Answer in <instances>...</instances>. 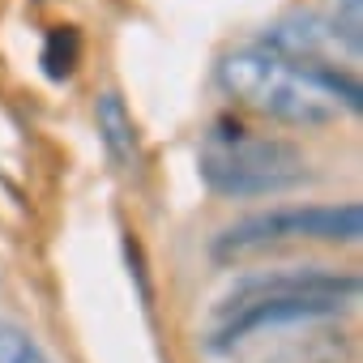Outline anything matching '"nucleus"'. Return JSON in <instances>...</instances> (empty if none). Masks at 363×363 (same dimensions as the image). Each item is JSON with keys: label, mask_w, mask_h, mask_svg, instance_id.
<instances>
[{"label": "nucleus", "mask_w": 363, "mask_h": 363, "mask_svg": "<svg viewBox=\"0 0 363 363\" xmlns=\"http://www.w3.org/2000/svg\"><path fill=\"white\" fill-rule=\"evenodd\" d=\"M218 86L235 103L252 107L257 116H269L295 128H316L337 120L342 111L363 107V90L354 73L333 65H299L269 52L265 43L227 52L218 60Z\"/></svg>", "instance_id": "1"}, {"label": "nucleus", "mask_w": 363, "mask_h": 363, "mask_svg": "<svg viewBox=\"0 0 363 363\" xmlns=\"http://www.w3.org/2000/svg\"><path fill=\"white\" fill-rule=\"evenodd\" d=\"M359 295L354 274H333L320 265L308 269H278L261 278H244L227 299H223V320L214 329V346L231 350L265 329H286V325H312V320H333L350 299Z\"/></svg>", "instance_id": "2"}, {"label": "nucleus", "mask_w": 363, "mask_h": 363, "mask_svg": "<svg viewBox=\"0 0 363 363\" xmlns=\"http://www.w3.org/2000/svg\"><path fill=\"white\" fill-rule=\"evenodd\" d=\"M201 179L223 197H269L308 179V158L278 137H252L248 128H214L197 154Z\"/></svg>", "instance_id": "3"}, {"label": "nucleus", "mask_w": 363, "mask_h": 363, "mask_svg": "<svg viewBox=\"0 0 363 363\" xmlns=\"http://www.w3.org/2000/svg\"><path fill=\"white\" fill-rule=\"evenodd\" d=\"M363 235V210L359 201L342 206H286V210H265L231 223L214 240L218 261H235L274 244H295V240H320V244H354Z\"/></svg>", "instance_id": "4"}, {"label": "nucleus", "mask_w": 363, "mask_h": 363, "mask_svg": "<svg viewBox=\"0 0 363 363\" xmlns=\"http://www.w3.org/2000/svg\"><path fill=\"white\" fill-rule=\"evenodd\" d=\"M94 124H99V141L111 154V162L133 167L137 162V124H133V116H128V107H124V99L116 90H107L94 103Z\"/></svg>", "instance_id": "5"}, {"label": "nucleus", "mask_w": 363, "mask_h": 363, "mask_svg": "<svg viewBox=\"0 0 363 363\" xmlns=\"http://www.w3.org/2000/svg\"><path fill=\"white\" fill-rule=\"evenodd\" d=\"M43 73L52 82H65L77 73V60H82V35L73 26H52L48 30V43H43Z\"/></svg>", "instance_id": "6"}, {"label": "nucleus", "mask_w": 363, "mask_h": 363, "mask_svg": "<svg viewBox=\"0 0 363 363\" xmlns=\"http://www.w3.org/2000/svg\"><path fill=\"white\" fill-rule=\"evenodd\" d=\"M0 363H52V359L43 354V346L26 329L0 320Z\"/></svg>", "instance_id": "7"}, {"label": "nucleus", "mask_w": 363, "mask_h": 363, "mask_svg": "<svg viewBox=\"0 0 363 363\" xmlns=\"http://www.w3.org/2000/svg\"><path fill=\"white\" fill-rule=\"evenodd\" d=\"M329 26H333L337 43H342L350 56H359V48H363V0H337Z\"/></svg>", "instance_id": "8"}]
</instances>
